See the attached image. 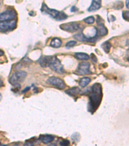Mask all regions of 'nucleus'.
Returning <instances> with one entry per match:
<instances>
[{"mask_svg":"<svg viewBox=\"0 0 129 146\" xmlns=\"http://www.w3.org/2000/svg\"><path fill=\"white\" fill-rule=\"evenodd\" d=\"M90 103L89 110H95L99 107L102 98V90L101 86L99 83L94 84L91 88V92L90 95Z\"/></svg>","mask_w":129,"mask_h":146,"instance_id":"f257e3e1","label":"nucleus"},{"mask_svg":"<svg viewBox=\"0 0 129 146\" xmlns=\"http://www.w3.org/2000/svg\"><path fill=\"white\" fill-rule=\"evenodd\" d=\"M41 11L44 14L49 15L51 17L56 19L57 20H63L67 18V15L63 12H60L57 10H55V9H49L45 3L42 5Z\"/></svg>","mask_w":129,"mask_h":146,"instance_id":"f03ea898","label":"nucleus"},{"mask_svg":"<svg viewBox=\"0 0 129 146\" xmlns=\"http://www.w3.org/2000/svg\"><path fill=\"white\" fill-rule=\"evenodd\" d=\"M27 75V72L24 71L16 72L11 75L10 79H9V82L12 85H17L25 79Z\"/></svg>","mask_w":129,"mask_h":146,"instance_id":"7ed1b4c3","label":"nucleus"},{"mask_svg":"<svg viewBox=\"0 0 129 146\" xmlns=\"http://www.w3.org/2000/svg\"><path fill=\"white\" fill-rule=\"evenodd\" d=\"M17 25V21L16 20L0 22V32H9L16 29Z\"/></svg>","mask_w":129,"mask_h":146,"instance_id":"20e7f679","label":"nucleus"},{"mask_svg":"<svg viewBox=\"0 0 129 146\" xmlns=\"http://www.w3.org/2000/svg\"><path fill=\"white\" fill-rule=\"evenodd\" d=\"M50 67L52 70L58 73V74H63L65 73L63 66L61 63V61L56 56H53L52 57V62L50 64Z\"/></svg>","mask_w":129,"mask_h":146,"instance_id":"39448f33","label":"nucleus"},{"mask_svg":"<svg viewBox=\"0 0 129 146\" xmlns=\"http://www.w3.org/2000/svg\"><path fill=\"white\" fill-rule=\"evenodd\" d=\"M46 82L50 85L55 86L56 88L60 89H64L65 88V82L58 77H49L46 81Z\"/></svg>","mask_w":129,"mask_h":146,"instance_id":"423d86ee","label":"nucleus"},{"mask_svg":"<svg viewBox=\"0 0 129 146\" xmlns=\"http://www.w3.org/2000/svg\"><path fill=\"white\" fill-rule=\"evenodd\" d=\"M17 16V13L14 10H7L3 13H0V21H10L13 20Z\"/></svg>","mask_w":129,"mask_h":146,"instance_id":"0eeeda50","label":"nucleus"},{"mask_svg":"<svg viewBox=\"0 0 129 146\" xmlns=\"http://www.w3.org/2000/svg\"><path fill=\"white\" fill-rule=\"evenodd\" d=\"M90 66L88 62H81L79 64L76 73L78 75L90 74Z\"/></svg>","mask_w":129,"mask_h":146,"instance_id":"6e6552de","label":"nucleus"},{"mask_svg":"<svg viewBox=\"0 0 129 146\" xmlns=\"http://www.w3.org/2000/svg\"><path fill=\"white\" fill-rule=\"evenodd\" d=\"M60 28L66 31L73 33L79 29V25L76 22H70L67 23H63L60 25Z\"/></svg>","mask_w":129,"mask_h":146,"instance_id":"1a4fd4ad","label":"nucleus"},{"mask_svg":"<svg viewBox=\"0 0 129 146\" xmlns=\"http://www.w3.org/2000/svg\"><path fill=\"white\" fill-rule=\"evenodd\" d=\"M53 56H45L41 58V59L39 60V64L41 67L43 68H46L48 66H50V64L52 60Z\"/></svg>","mask_w":129,"mask_h":146,"instance_id":"9d476101","label":"nucleus"},{"mask_svg":"<svg viewBox=\"0 0 129 146\" xmlns=\"http://www.w3.org/2000/svg\"><path fill=\"white\" fill-rule=\"evenodd\" d=\"M101 1H100V0H98V1H92L91 5L88 9V11L94 12L95 11H97L101 8Z\"/></svg>","mask_w":129,"mask_h":146,"instance_id":"9b49d317","label":"nucleus"},{"mask_svg":"<svg viewBox=\"0 0 129 146\" xmlns=\"http://www.w3.org/2000/svg\"><path fill=\"white\" fill-rule=\"evenodd\" d=\"M65 92L71 96H75L78 95L80 93V89L78 87H73V88H69L65 90Z\"/></svg>","mask_w":129,"mask_h":146,"instance_id":"f8f14e48","label":"nucleus"},{"mask_svg":"<svg viewBox=\"0 0 129 146\" xmlns=\"http://www.w3.org/2000/svg\"><path fill=\"white\" fill-rule=\"evenodd\" d=\"M54 139V136L52 135H43L40 137V140L45 144L52 142Z\"/></svg>","mask_w":129,"mask_h":146,"instance_id":"ddd939ff","label":"nucleus"},{"mask_svg":"<svg viewBox=\"0 0 129 146\" xmlns=\"http://www.w3.org/2000/svg\"><path fill=\"white\" fill-rule=\"evenodd\" d=\"M98 28L97 29V35L98 36H105L107 34V29L104 26V25H98Z\"/></svg>","mask_w":129,"mask_h":146,"instance_id":"4468645a","label":"nucleus"},{"mask_svg":"<svg viewBox=\"0 0 129 146\" xmlns=\"http://www.w3.org/2000/svg\"><path fill=\"white\" fill-rule=\"evenodd\" d=\"M62 44V42L60 38H53L51 40L50 46L51 47H53V48H60V47H61Z\"/></svg>","mask_w":129,"mask_h":146,"instance_id":"2eb2a0df","label":"nucleus"},{"mask_svg":"<svg viewBox=\"0 0 129 146\" xmlns=\"http://www.w3.org/2000/svg\"><path fill=\"white\" fill-rule=\"evenodd\" d=\"M74 56L77 59L81 60H87L90 58V56L87 54L84 53H75Z\"/></svg>","mask_w":129,"mask_h":146,"instance_id":"dca6fc26","label":"nucleus"},{"mask_svg":"<svg viewBox=\"0 0 129 146\" xmlns=\"http://www.w3.org/2000/svg\"><path fill=\"white\" fill-rule=\"evenodd\" d=\"M90 82V79L88 78V77H83L81 78L79 81V86L82 88H84L86 86L88 85V84Z\"/></svg>","mask_w":129,"mask_h":146,"instance_id":"f3484780","label":"nucleus"},{"mask_svg":"<svg viewBox=\"0 0 129 146\" xmlns=\"http://www.w3.org/2000/svg\"><path fill=\"white\" fill-rule=\"evenodd\" d=\"M101 47H102V48L104 49V51H105V52L109 53L110 50H111V44H110V42H105L103 44H102Z\"/></svg>","mask_w":129,"mask_h":146,"instance_id":"a211bd4d","label":"nucleus"},{"mask_svg":"<svg viewBox=\"0 0 129 146\" xmlns=\"http://www.w3.org/2000/svg\"><path fill=\"white\" fill-rule=\"evenodd\" d=\"M84 21H85V22L87 23V24H92V23H94L95 22V19L93 16H89V17L85 18Z\"/></svg>","mask_w":129,"mask_h":146,"instance_id":"6ab92c4d","label":"nucleus"},{"mask_svg":"<svg viewBox=\"0 0 129 146\" xmlns=\"http://www.w3.org/2000/svg\"><path fill=\"white\" fill-rule=\"evenodd\" d=\"M76 44H77V42L76 41L71 40V41L68 42L66 44V45H65V46H66V48H71V47H73L74 46L76 45Z\"/></svg>","mask_w":129,"mask_h":146,"instance_id":"aec40b11","label":"nucleus"},{"mask_svg":"<svg viewBox=\"0 0 129 146\" xmlns=\"http://www.w3.org/2000/svg\"><path fill=\"white\" fill-rule=\"evenodd\" d=\"M122 16H123V18L125 20L128 21L129 20V12L127 11H123V13H122Z\"/></svg>","mask_w":129,"mask_h":146,"instance_id":"412c9836","label":"nucleus"},{"mask_svg":"<svg viewBox=\"0 0 129 146\" xmlns=\"http://www.w3.org/2000/svg\"><path fill=\"white\" fill-rule=\"evenodd\" d=\"M60 144L61 146H69L70 142L68 140H63L62 141H61Z\"/></svg>","mask_w":129,"mask_h":146,"instance_id":"4be33fe9","label":"nucleus"},{"mask_svg":"<svg viewBox=\"0 0 129 146\" xmlns=\"http://www.w3.org/2000/svg\"><path fill=\"white\" fill-rule=\"evenodd\" d=\"M79 138H80V135H79L78 133H75L74 135L72 136V137H71L72 140H73L74 141H77V142L79 140Z\"/></svg>","mask_w":129,"mask_h":146,"instance_id":"5701e85b","label":"nucleus"},{"mask_svg":"<svg viewBox=\"0 0 129 146\" xmlns=\"http://www.w3.org/2000/svg\"><path fill=\"white\" fill-rule=\"evenodd\" d=\"M23 146H34V144L31 142H26Z\"/></svg>","mask_w":129,"mask_h":146,"instance_id":"b1692460","label":"nucleus"},{"mask_svg":"<svg viewBox=\"0 0 129 146\" xmlns=\"http://www.w3.org/2000/svg\"><path fill=\"white\" fill-rule=\"evenodd\" d=\"M29 88H30V87H27V88H25V90H23V92H22V93H25V92H27V90H29Z\"/></svg>","mask_w":129,"mask_h":146,"instance_id":"393cba45","label":"nucleus"},{"mask_svg":"<svg viewBox=\"0 0 129 146\" xmlns=\"http://www.w3.org/2000/svg\"><path fill=\"white\" fill-rule=\"evenodd\" d=\"M3 81H2L0 79V87H1L2 86H3Z\"/></svg>","mask_w":129,"mask_h":146,"instance_id":"a878e982","label":"nucleus"},{"mask_svg":"<svg viewBox=\"0 0 129 146\" xmlns=\"http://www.w3.org/2000/svg\"><path fill=\"white\" fill-rule=\"evenodd\" d=\"M128 1H126V8L127 9H128Z\"/></svg>","mask_w":129,"mask_h":146,"instance_id":"bb28decb","label":"nucleus"},{"mask_svg":"<svg viewBox=\"0 0 129 146\" xmlns=\"http://www.w3.org/2000/svg\"><path fill=\"white\" fill-rule=\"evenodd\" d=\"M3 55V51L0 49V56H2Z\"/></svg>","mask_w":129,"mask_h":146,"instance_id":"cd10ccee","label":"nucleus"},{"mask_svg":"<svg viewBox=\"0 0 129 146\" xmlns=\"http://www.w3.org/2000/svg\"><path fill=\"white\" fill-rule=\"evenodd\" d=\"M1 98H2V96H1V94H0V101H1Z\"/></svg>","mask_w":129,"mask_h":146,"instance_id":"c85d7f7f","label":"nucleus"},{"mask_svg":"<svg viewBox=\"0 0 129 146\" xmlns=\"http://www.w3.org/2000/svg\"><path fill=\"white\" fill-rule=\"evenodd\" d=\"M0 5H1V1H0Z\"/></svg>","mask_w":129,"mask_h":146,"instance_id":"c756f323","label":"nucleus"},{"mask_svg":"<svg viewBox=\"0 0 129 146\" xmlns=\"http://www.w3.org/2000/svg\"><path fill=\"white\" fill-rule=\"evenodd\" d=\"M0 146H6V145H0Z\"/></svg>","mask_w":129,"mask_h":146,"instance_id":"7c9ffc66","label":"nucleus"},{"mask_svg":"<svg viewBox=\"0 0 129 146\" xmlns=\"http://www.w3.org/2000/svg\"><path fill=\"white\" fill-rule=\"evenodd\" d=\"M54 146H56V145H54Z\"/></svg>","mask_w":129,"mask_h":146,"instance_id":"2f4dec72","label":"nucleus"}]
</instances>
